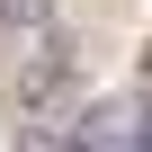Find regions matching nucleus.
Listing matches in <instances>:
<instances>
[{"instance_id":"nucleus-3","label":"nucleus","mask_w":152,"mask_h":152,"mask_svg":"<svg viewBox=\"0 0 152 152\" xmlns=\"http://www.w3.org/2000/svg\"><path fill=\"white\" fill-rule=\"evenodd\" d=\"M143 72H152V45H143Z\"/></svg>"},{"instance_id":"nucleus-2","label":"nucleus","mask_w":152,"mask_h":152,"mask_svg":"<svg viewBox=\"0 0 152 152\" xmlns=\"http://www.w3.org/2000/svg\"><path fill=\"white\" fill-rule=\"evenodd\" d=\"M18 152H72V125H27Z\"/></svg>"},{"instance_id":"nucleus-1","label":"nucleus","mask_w":152,"mask_h":152,"mask_svg":"<svg viewBox=\"0 0 152 152\" xmlns=\"http://www.w3.org/2000/svg\"><path fill=\"white\" fill-rule=\"evenodd\" d=\"M54 27V0H0V36H18V45H36Z\"/></svg>"}]
</instances>
